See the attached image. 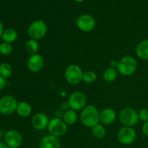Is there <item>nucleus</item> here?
<instances>
[{"mask_svg":"<svg viewBox=\"0 0 148 148\" xmlns=\"http://www.w3.org/2000/svg\"><path fill=\"white\" fill-rule=\"evenodd\" d=\"M47 25L43 20H36L33 22L27 28V35L30 39L40 40L47 33Z\"/></svg>","mask_w":148,"mask_h":148,"instance_id":"nucleus-4","label":"nucleus"},{"mask_svg":"<svg viewBox=\"0 0 148 148\" xmlns=\"http://www.w3.org/2000/svg\"><path fill=\"white\" fill-rule=\"evenodd\" d=\"M87 103V97L84 92L80 91L73 92L69 97L68 105L71 109L74 111H80L85 107Z\"/></svg>","mask_w":148,"mask_h":148,"instance_id":"nucleus-6","label":"nucleus"},{"mask_svg":"<svg viewBox=\"0 0 148 148\" xmlns=\"http://www.w3.org/2000/svg\"><path fill=\"white\" fill-rule=\"evenodd\" d=\"M12 74V67L7 62H3L0 64V75L4 79H8Z\"/></svg>","mask_w":148,"mask_h":148,"instance_id":"nucleus-22","label":"nucleus"},{"mask_svg":"<svg viewBox=\"0 0 148 148\" xmlns=\"http://www.w3.org/2000/svg\"><path fill=\"white\" fill-rule=\"evenodd\" d=\"M139 119L143 122L148 121V108H143L139 112Z\"/></svg>","mask_w":148,"mask_h":148,"instance_id":"nucleus-26","label":"nucleus"},{"mask_svg":"<svg viewBox=\"0 0 148 148\" xmlns=\"http://www.w3.org/2000/svg\"><path fill=\"white\" fill-rule=\"evenodd\" d=\"M106 129L102 124H98L92 127V134L95 138L103 139L106 136Z\"/></svg>","mask_w":148,"mask_h":148,"instance_id":"nucleus-23","label":"nucleus"},{"mask_svg":"<svg viewBox=\"0 0 148 148\" xmlns=\"http://www.w3.org/2000/svg\"><path fill=\"white\" fill-rule=\"evenodd\" d=\"M0 148H9L8 145L5 143V142L0 141Z\"/></svg>","mask_w":148,"mask_h":148,"instance_id":"nucleus-30","label":"nucleus"},{"mask_svg":"<svg viewBox=\"0 0 148 148\" xmlns=\"http://www.w3.org/2000/svg\"><path fill=\"white\" fill-rule=\"evenodd\" d=\"M12 51L13 47L11 43H6V42L0 43V53L1 54L7 56V55H10L12 52Z\"/></svg>","mask_w":148,"mask_h":148,"instance_id":"nucleus-25","label":"nucleus"},{"mask_svg":"<svg viewBox=\"0 0 148 148\" xmlns=\"http://www.w3.org/2000/svg\"><path fill=\"white\" fill-rule=\"evenodd\" d=\"M4 140L9 148H19L23 144V137L15 130H8L4 134Z\"/></svg>","mask_w":148,"mask_h":148,"instance_id":"nucleus-10","label":"nucleus"},{"mask_svg":"<svg viewBox=\"0 0 148 148\" xmlns=\"http://www.w3.org/2000/svg\"><path fill=\"white\" fill-rule=\"evenodd\" d=\"M6 85H7V80H6V79H4V77H2L0 75V91L2 90L5 88Z\"/></svg>","mask_w":148,"mask_h":148,"instance_id":"nucleus-27","label":"nucleus"},{"mask_svg":"<svg viewBox=\"0 0 148 148\" xmlns=\"http://www.w3.org/2000/svg\"><path fill=\"white\" fill-rule=\"evenodd\" d=\"M17 37H18L17 32L14 28H7L3 32L1 39L6 43H12L17 40Z\"/></svg>","mask_w":148,"mask_h":148,"instance_id":"nucleus-18","label":"nucleus"},{"mask_svg":"<svg viewBox=\"0 0 148 148\" xmlns=\"http://www.w3.org/2000/svg\"><path fill=\"white\" fill-rule=\"evenodd\" d=\"M25 49L27 53L30 54V56L36 54L39 50V44L37 40L30 39L26 42Z\"/></svg>","mask_w":148,"mask_h":148,"instance_id":"nucleus-21","label":"nucleus"},{"mask_svg":"<svg viewBox=\"0 0 148 148\" xmlns=\"http://www.w3.org/2000/svg\"><path fill=\"white\" fill-rule=\"evenodd\" d=\"M143 132L144 133L145 135L148 137V121L145 122L143 126Z\"/></svg>","mask_w":148,"mask_h":148,"instance_id":"nucleus-28","label":"nucleus"},{"mask_svg":"<svg viewBox=\"0 0 148 148\" xmlns=\"http://www.w3.org/2000/svg\"><path fill=\"white\" fill-rule=\"evenodd\" d=\"M50 120L49 119L47 116L42 113L36 114L32 117L31 125L35 130H43L47 128Z\"/></svg>","mask_w":148,"mask_h":148,"instance_id":"nucleus-13","label":"nucleus"},{"mask_svg":"<svg viewBox=\"0 0 148 148\" xmlns=\"http://www.w3.org/2000/svg\"><path fill=\"white\" fill-rule=\"evenodd\" d=\"M48 130L51 135L60 137L66 134L67 131V125L63 119L59 118H53L49 121Z\"/></svg>","mask_w":148,"mask_h":148,"instance_id":"nucleus-8","label":"nucleus"},{"mask_svg":"<svg viewBox=\"0 0 148 148\" xmlns=\"http://www.w3.org/2000/svg\"><path fill=\"white\" fill-rule=\"evenodd\" d=\"M118 71L116 69L112 67H109L106 69L103 74V77L104 80L107 82H112L116 80L118 76Z\"/></svg>","mask_w":148,"mask_h":148,"instance_id":"nucleus-20","label":"nucleus"},{"mask_svg":"<svg viewBox=\"0 0 148 148\" xmlns=\"http://www.w3.org/2000/svg\"><path fill=\"white\" fill-rule=\"evenodd\" d=\"M116 117L115 111L111 108H106L100 113V121L103 125H109L114 122Z\"/></svg>","mask_w":148,"mask_h":148,"instance_id":"nucleus-15","label":"nucleus"},{"mask_svg":"<svg viewBox=\"0 0 148 148\" xmlns=\"http://www.w3.org/2000/svg\"><path fill=\"white\" fill-rule=\"evenodd\" d=\"M83 72L78 65L71 64L65 71V79L70 85H77L82 81Z\"/></svg>","mask_w":148,"mask_h":148,"instance_id":"nucleus-7","label":"nucleus"},{"mask_svg":"<svg viewBox=\"0 0 148 148\" xmlns=\"http://www.w3.org/2000/svg\"><path fill=\"white\" fill-rule=\"evenodd\" d=\"M61 141L59 137L49 134L43 137L39 143V148H60Z\"/></svg>","mask_w":148,"mask_h":148,"instance_id":"nucleus-14","label":"nucleus"},{"mask_svg":"<svg viewBox=\"0 0 148 148\" xmlns=\"http://www.w3.org/2000/svg\"><path fill=\"white\" fill-rule=\"evenodd\" d=\"M16 112L20 117H23V118L28 117L32 113L31 106L25 101L19 102L17 104Z\"/></svg>","mask_w":148,"mask_h":148,"instance_id":"nucleus-17","label":"nucleus"},{"mask_svg":"<svg viewBox=\"0 0 148 148\" xmlns=\"http://www.w3.org/2000/svg\"><path fill=\"white\" fill-rule=\"evenodd\" d=\"M75 1H77V2H82V1H84L85 0H75Z\"/></svg>","mask_w":148,"mask_h":148,"instance_id":"nucleus-31","label":"nucleus"},{"mask_svg":"<svg viewBox=\"0 0 148 148\" xmlns=\"http://www.w3.org/2000/svg\"><path fill=\"white\" fill-rule=\"evenodd\" d=\"M27 68L33 72H38L43 69L44 66V60L41 55L36 54L31 55L27 59Z\"/></svg>","mask_w":148,"mask_h":148,"instance_id":"nucleus-12","label":"nucleus"},{"mask_svg":"<svg viewBox=\"0 0 148 148\" xmlns=\"http://www.w3.org/2000/svg\"><path fill=\"white\" fill-rule=\"evenodd\" d=\"M120 123L124 127H132L138 123L139 113L131 107L124 108L120 111L119 115Z\"/></svg>","mask_w":148,"mask_h":148,"instance_id":"nucleus-3","label":"nucleus"},{"mask_svg":"<svg viewBox=\"0 0 148 148\" xmlns=\"http://www.w3.org/2000/svg\"><path fill=\"white\" fill-rule=\"evenodd\" d=\"M137 68L136 59L131 56H126L119 61L117 71L123 76H131Z\"/></svg>","mask_w":148,"mask_h":148,"instance_id":"nucleus-2","label":"nucleus"},{"mask_svg":"<svg viewBox=\"0 0 148 148\" xmlns=\"http://www.w3.org/2000/svg\"><path fill=\"white\" fill-rule=\"evenodd\" d=\"M136 137H137V133L132 127H122L120 129L117 134V139L119 142L124 145L132 144L135 141Z\"/></svg>","mask_w":148,"mask_h":148,"instance_id":"nucleus-9","label":"nucleus"},{"mask_svg":"<svg viewBox=\"0 0 148 148\" xmlns=\"http://www.w3.org/2000/svg\"><path fill=\"white\" fill-rule=\"evenodd\" d=\"M17 99L14 96L6 95L0 98V114L4 116H9L14 114L17 109Z\"/></svg>","mask_w":148,"mask_h":148,"instance_id":"nucleus-5","label":"nucleus"},{"mask_svg":"<svg viewBox=\"0 0 148 148\" xmlns=\"http://www.w3.org/2000/svg\"><path fill=\"white\" fill-rule=\"evenodd\" d=\"M80 121L84 126L92 128L100 121V113L95 106L89 105L82 110Z\"/></svg>","mask_w":148,"mask_h":148,"instance_id":"nucleus-1","label":"nucleus"},{"mask_svg":"<svg viewBox=\"0 0 148 148\" xmlns=\"http://www.w3.org/2000/svg\"><path fill=\"white\" fill-rule=\"evenodd\" d=\"M136 53L140 59L148 60V39L142 40L136 48Z\"/></svg>","mask_w":148,"mask_h":148,"instance_id":"nucleus-16","label":"nucleus"},{"mask_svg":"<svg viewBox=\"0 0 148 148\" xmlns=\"http://www.w3.org/2000/svg\"><path fill=\"white\" fill-rule=\"evenodd\" d=\"M95 20L90 14H85L79 16L77 20V27L82 32H90L95 27Z\"/></svg>","mask_w":148,"mask_h":148,"instance_id":"nucleus-11","label":"nucleus"},{"mask_svg":"<svg viewBox=\"0 0 148 148\" xmlns=\"http://www.w3.org/2000/svg\"><path fill=\"white\" fill-rule=\"evenodd\" d=\"M77 119V115L76 111L72 109H68L64 112L63 115V121L66 125H72L75 124Z\"/></svg>","mask_w":148,"mask_h":148,"instance_id":"nucleus-19","label":"nucleus"},{"mask_svg":"<svg viewBox=\"0 0 148 148\" xmlns=\"http://www.w3.org/2000/svg\"><path fill=\"white\" fill-rule=\"evenodd\" d=\"M97 80V75L92 71H87L83 72L82 81L85 83L92 84Z\"/></svg>","mask_w":148,"mask_h":148,"instance_id":"nucleus-24","label":"nucleus"},{"mask_svg":"<svg viewBox=\"0 0 148 148\" xmlns=\"http://www.w3.org/2000/svg\"><path fill=\"white\" fill-rule=\"evenodd\" d=\"M4 25H3V23L0 20V38H1V36H2V33L4 32Z\"/></svg>","mask_w":148,"mask_h":148,"instance_id":"nucleus-29","label":"nucleus"}]
</instances>
